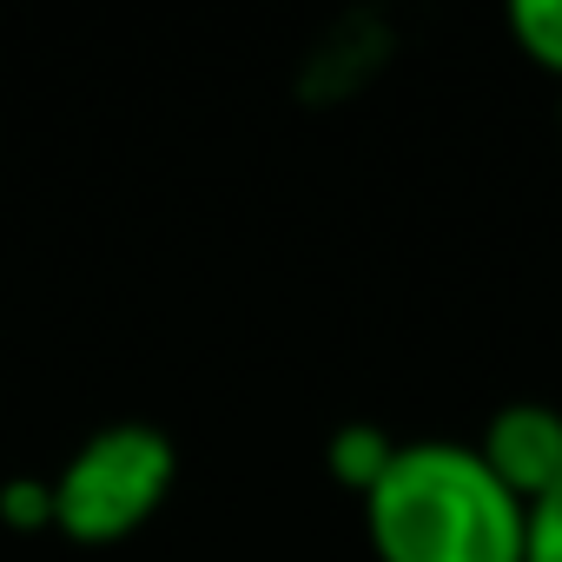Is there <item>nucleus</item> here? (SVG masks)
<instances>
[{"label":"nucleus","mask_w":562,"mask_h":562,"mask_svg":"<svg viewBox=\"0 0 562 562\" xmlns=\"http://www.w3.org/2000/svg\"><path fill=\"white\" fill-rule=\"evenodd\" d=\"M503 27H509L516 54L562 87V0H509Z\"/></svg>","instance_id":"obj_5"},{"label":"nucleus","mask_w":562,"mask_h":562,"mask_svg":"<svg viewBox=\"0 0 562 562\" xmlns=\"http://www.w3.org/2000/svg\"><path fill=\"white\" fill-rule=\"evenodd\" d=\"M172 483H179V443L159 424L146 417L100 424L54 470V536L80 549L133 542L172 503Z\"/></svg>","instance_id":"obj_2"},{"label":"nucleus","mask_w":562,"mask_h":562,"mask_svg":"<svg viewBox=\"0 0 562 562\" xmlns=\"http://www.w3.org/2000/svg\"><path fill=\"white\" fill-rule=\"evenodd\" d=\"M391 457H397V437H384L378 424H338L331 443H325V463H331V476H338L351 496H364V490L391 470Z\"/></svg>","instance_id":"obj_4"},{"label":"nucleus","mask_w":562,"mask_h":562,"mask_svg":"<svg viewBox=\"0 0 562 562\" xmlns=\"http://www.w3.org/2000/svg\"><path fill=\"white\" fill-rule=\"evenodd\" d=\"M358 503L378 562H522L529 509L490 476L476 443H397L391 470Z\"/></svg>","instance_id":"obj_1"},{"label":"nucleus","mask_w":562,"mask_h":562,"mask_svg":"<svg viewBox=\"0 0 562 562\" xmlns=\"http://www.w3.org/2000/svg\"><path fill=\"white\" fill-rule=\"evenodd\" d=\"M0 522L21 536H47L54 529V476H14L0 483Z\"/></svg>","instance_id":"obj_6"},{"label":"nucleus","mask_w":562,"mask_h":562,"mask_svg":"<svg viewBox=\"0 0 562 562\" xmlns=\"http://www.w3.org/2000/svg\"><path fill=\"white\" fill-rule=\"evenodd\" d=\"M522 562H562V483H555L549 496H536V503H529Z\"/></svg>","instance_id":"obj_7"},{"label":"nucleus","mask_w":562,"mask_h":562,"mask_svg":"<svg viewBox=\"0 0 562 562\" xmlns=\"http://www.w3.org/2000/svg\"><path fill=\"white\" fill-rule=\"evenodd\" d=\"M555 133H562V87H555Z\"/></svg>","instance_id":"obj_8"},{"label":"nucleus","mask_w":562,"mask_h":562,"mask_svg":"<svg viewBox=\"0 0 562 562\" xmlns=\"http://www.w3.org/2000/svg\"><path fill=\"white\" fill-rule=\"evenodd\" d=\"M476 457L490 463V476L529 509L536 496H549L562 483V411L542 397H516L496 404L490 424L476 430Z\"/></svg>","instance_id":"obj_3"}]
</instances>
